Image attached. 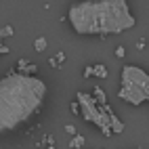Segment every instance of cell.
Masks as SVG:
<instances>
[{"label":"cell","mask_w":149,"mask_h":149,"mask_svg":"<svg viewBox=\"0 0 149 149\" xmlns=\"http://www.w3.org/2000/svg\"><path fill=\"white\" fill-rule=\"evenodd\" d=\"M46 93L44 80L11 69L0 80V134L13 132L32 120L42 109Z\"/></svg>","instance_id":"6da1fadb"},{"label":"cell","mask_w":149,"mask_h":149,"mask_svg":"<svg viewBox=\"0 0 149 149\" xmlns=\"http://www.w3.org/2000/svg\"><path fill=\"white\" fill-rule=\"evenodd\" d=\"M67 19L80 36H111L134 27L136 19L126 0H88L72 4Z\"/></svg>","instance_id":"7a4b0ae2"},{"label":"cell","mask_w":149,"mask_h":149,"mask_svg":"<svg viewBox=\"0 0 149 149\" xmlns=\"http://www.w3.org/2000/svg\"><path fill=\"white\" fill-rule=\"evenodd\" d=\"M118 97L124 103L139 107L149 99V76L139 65H124L120 74V91Z\"/></svg>","instance_id":"3957f363"},{"label":"cell","mask_w":149,"mask_h":149,"mask_svg":"<svg viewBox=\"0 0 149 149\" xmlns=\"http://www.w3.org/2000/svg\"><path fill=\"white\" fill-rule=\"evenodd\" d=\"M109 130H111V134L124 132V124H122V120H120L113 111H109Z\"/></svg>","instance_id":"277c9868"},{"label":"cell","mask_w":149,"mask_h":149,"mask_svg":"<svg viewBox=\"0 0 149 149\" xmlns=\"http://www.w3.org/2000/svg\"><path fill=\"white\" fill-rule=\"evenodd\" d=\"M91 97H93V101L97 103V107H103V105L107 103V93L103 91L101 86H95V88H93V95H91Z\"/></svg>","instance_id":"5b68a950"},{"label":"cell","mask_w":149,"mask_h":149,"mask_svg":"<svg viewBox=\"0 0 149 149\" xmlns=\"http://www.w3.org/2000/svg\"><path fill=\"white\" fill-rule=\"evenodd\" d=\"M84 143H86V141H84V136H82V134H74V136H72V141H69V147H72V149H82Z\"/></svg>","instance_id":"8992f818"},{"label":"cell","mask_w":149,"mask_h":149,"mask_svg":"<svg viewBox=\"0 0 149 149\" xmlns=\"http://www.w3.org/2000/svg\"><path fill=\"white\" fill-rule=\"evenodd\" d=\"M93 76H97V78H107L109 76V72H107V67L105 65H93Z\"/></svg>","instance_id":"52a82bcc"},{"label":"cell","mask_w":149,"mask_h":149,"mask_svg":"<svg viewBox=\"0 0 149 149\" xmlns=\"http://www.w3.org/2000/svg\"><path fill=\"white\" fill-rule=\"evenodd\" d=\"M46 46H48V42H46V38H36V40H34V48H36V51L38 53H42V51H46Z\"/></svg>","instance_id":"ba28073f"},{"label":"cell","mask_w":149,"mask_h":149,"mask_svg":"<svg viewBox=\"0 0 149 149\" xmlns=\"http://www.w3.org/2000/svg\"><path fill=\"white\" fill-rule=\"evenodd\" d=\"M13 34H15L13 25H2V27H0V40H4V38H11Z\"/></svg>","instance_id":"9c48e42d"},{"label":"cell","mask_w":149,"mask_h":149,"mask_svg":"<svg viewBox=\"0 0 149 149\" xmlns=\"http://www.w3.org/2000/svg\"><path fill=\"white\" fill-rule=\"evenodd\" d=\"M36 72H38V65H34V63H27L25 72H23V76H34Z\"/></svg>","instance_id":"30bf717a"},{"label":"cell","mask_w":149,"mask_h":149,"mask_svg":"<svg viewBox=\"0 0 149 149\" xmlns=\"http://www.w3.org/2000/svg\"><path fill=\"white\" fill-rule=\"evenodd\" d=\"M25 67H27V61H25V59H21V61H17L15 74H17V72H19V74H23V72H25Z\"/></svg>","instance_id":"8fae6325"},{"label":"cell","mask_w":149,"mask_h":149,"mask_svg":"<svg viewBox=\"0 0 149 149\" xmlns=\"http://www.w3.org/2000/svg\"><path fill=\"white\" fill-rule=\"evenodd\" d=\"M53 59L59 63V67H61V65L65 63V53H63V51H59V53H57V57H53Z\"/></svg>","instance_id":"7c38bea8"},{"label":"cell","mask_w":149,"mask_h":149,"mask_svg":"<svg viewBox=\"0 0 149 149\" xmlns=\"http://www.w3.org/2000/svg\"><path fill=\"white\" fill-rule=\"evenodd\" d=\"M116 57H118V59H124V57H126V48H124V46H118V48H116Z\"/></svg>","instance_id":"4fadbf2b"},{"label":"cell","mask_w":149,"mask_h":149,"mask_svg":"<svg viewBox=\"0 0 149 149\" xmlns=\"http://www.w3.org/2000/svg\"><path fill=\"white\" fill-rule=\"evenodd\" d=\"M65 132H67V134H72V136H74V134H78V132H76V126H74V124H65Z\"/></svg>","instance_id":"5bb4252c"},{"label":"cell","mask_w":149,"mask_h":149,"mask_svg":"<svg viewBox=\"0 0 149 149\" xmlns=\"http://www.w3.org/2000/svg\"><path fill=\"white\" fill-rule=\"evenodd\" d=\"M82 76H84V78H91V76H93V65H86V67H84V74H82Z\"/></svg>","instance_id":"9a60e30c"},{"label":"cell","mask_w":149,"mask_h":149,"mask_svg":"<svg viewBox=\"0 0 149 149\" xmlns=\"http://www.w3.org/2000/svg\"><path fill=\"white\" fill-rule=\"evenodd\" d=\"M44 143H46V145H55V141H53V136H51V134H46V136H44Z\"/></svg>","instance_id":"2e32d148"},{"label":"cell","mask_w":149,"mask_h":149,"mask_svg":"<svg viewBox=\"0 0 149 149\" xmlns=\"http://www.w3.org/2000/svg\"><path fill=\"white\" fill-rule=\"evenodd\" d=\"M69 107H72V111H74V113H78V116H80V109H78V103H76V101H74L72 105H69Z\"/></svg>","instance_id":"e0dca14e"},{"label":"cell","mask_w":149,"mask_h":149,"mask_svg":"<svg viewBox=\"0 0 149 149\" xmlns=\"http://www.w3.org/2000/svg\"><path fill=\"white\" fill-rule=\"evenodd\" d=\"M8 53V46L6 44H0V55H6Z\"/></svg>","instance_id":"ac0fdd59"},{"label":"cell","mask_w":149,"mask_h":149,"mask_svg":"<svg viewBox=\"0 0 149 149\" xmlns=\"http://www.w3.org/2000/svg\"><path fill=\"white\" fill-rule=\"evenodd\" d=\"M48 63H51V67H59V63L55 61V59H53V57H51V59H48Z\"/></svg>","instance_id":"d6986e66"},{"label":"cell","mask_w":149,"mask_h":149,"mask_svg":"<svg viewBox=\"0 0 149 149\" xmlns=\"http://www.w3.org/2000/svg\"><path fill=\"white\" fill-rule=\"evenodd\" d=\"M46 149H55V145H46Z\"/></svg>","instance_id":"ffe728a7"}]
</instances>
